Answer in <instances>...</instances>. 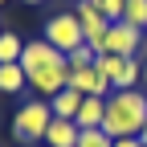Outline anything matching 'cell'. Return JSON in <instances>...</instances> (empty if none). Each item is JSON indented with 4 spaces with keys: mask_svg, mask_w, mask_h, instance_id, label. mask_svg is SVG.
<instances>
[{
    "mask_svg": "<svg viewBox=\"0 0 147 147\" xmlns=\"http://www.w3.org/2000/svg\"><path fill=\"white\" fill-rule=\"evenodd\" d=\"M82 102H86V94H78L74 86H65V90H57V94L49 98V110H53V119H78Z\"/></svg>",
    "mask_w": 147,
    "mask_h": 147,
    "instance_id": "52a82bcc",
    "label": "cell"
},
{
    "mask_svg": "<svg viewBox=\"0 0 147 147\" xmlns=\"http://www.w3.org/2000/svg\"><path fill=\"white\" fill-rule=\"evenodd\" d=\"M115 147H139V139L131 135V139H115Z\"/></svg>",
    "mask_w": 147,
    "mask_h": 147,
    "instance_id": "2e32d148",
    "label": "cell"
},
{
    "mask_svg": "<svg viewBox=\"0 0 147 147\" xmlns=\"http://www.w3.org/2000/svg\"><path fill=\"white\" fill-rule=\"evenodd\" d=\"M143 127H147V94L143 90H115V94H106L102 131L110 139H131Z\"/></svg>",
    "mask_w": 147,
    "mask_h": 147,
    "instance_id": "7a4b0ae2",
    "label": "cell"
},
{
    "mask_svg": "<svg viewBox=\"0 0 147 147\" xmlns=\"http://www.w3.org/2000/svg\"><path fill=\"white\" fill-rule=\"evenodd\" d=\"M143 49V29L127 25V21H115L106 29V53H115V57H139Z\"/></svg>",
    "mask_w": 147,
    "mask_h": 147,
    "instance_id": "8992f818",
    "label": "cell"
},
{
    "mask_svg": "<svg viewBox=\"0 0 147 147\" xmlns=\"http://www.w3.org/2000/svg\"><path fill=\"white\" fill-rule=\"evenodd\" d=\"M25 4H45V0H25Z\"/></svg>",
    "mask_w": 147,
    "mask_h": 147,
    "instance_id": "ac0fdd59",
    "label": "cell"
},
{
    "mask_svg": "<svg viewBox=\"0 0 147 147\" xmlns=\"http://www.w3.org/2000/svg\"><path fill=\"white\" fill-rule=\"evenodd\" d=\"M0 4H8V0H0Z\"/></svg>",
    "mask_w": 147,
    "mask_h": 147,
    "instance_id": "44dd1931",
    "label": "cell"
},
{
    "mask_svg": "<svg viewBox=\"0 0 147 147\" xmlns=\"http://www.w3.org/2000/svg\"><path fill=\"white\" fill-rule=\"evenodd\" d=\"M49 123H53L49 98H29V102H21V110H16V119H12V135L21 143H45Z\"/></svg>",
    "mask_w": 147,
    "mask_h": 147,
    "instance_id": "3957f363",
    "label": "cell"
},
{
    "mask_svg": "<svg viewBox=\"0 0 147 147\" xmlns=\"http://www.w3.org/2000/svg\"><path fill=\"white\" fill-rule=\"evenodd\" d=\"M143 49H147V33H143Z\"/></svg>",
    "mask_w": 147,
    "mask_h": 147,
    "instance_id": "d6986e66",
    "label": "cell"
},
{
    "mask_svg": "<svg viewBox=\"0 0 147 147\" xmlns=\"http://www.w3.org/2000/svg\"><path fill=\"white\" fill-rule=\"evenodd\" d=\"M78 135H82V127L74 119H53L45 131V143L49 147H78Z\"/></svg>",
    "mask_w": 147,
    "mask_h": 147,
    "instance_id": "ba28073f",
    "label": "cell"
},
{
    "mask_svg": "<svg viewBox=\"0 0 147 147\" xmlns=\"http://www.w3.org/2000/svg\"><path fill=\"white\" fill-rule=\"evenodd\" d=\"M94 69H98V78H102V82H110V94H115V90H139V82H143V61H139V57H115V53H98Z\"/></svg>",
    "mask_w": 147,
    "mask_h": 147,
    "instance_id": "277c9868",
    "label": "cell"
},
{
    "mask_svg": "<svg viewBox=\"0 0 147 147\" xmlns=\"http://www.w3.org/2000/svg\"><path fill=\"white\" fill-rule=\"evenodd\" d=\"M94 4H98V12L106 16L110 25H115V21H123V8H127V0H94Z\"/></svg>",
    "mask_w": 147,
    "mask_h": 147,
    "instance_id": "9a60e30c",
    "label": "cell"
},
{
    "mask_svg": "<svg viewBox=\"0 0 147 147\" xmlns=\"http://www.w3.org/2000/svg\"><path fill=\"white\" fill-rule=\"evenodd\" d=\"M37 147H49V143H37Z\"/></svg>",
    "mask_w": 147,
    "mask_h": 147,
    "instance_id": "ffe728a7",
    "label": "cell"
},
{
    "mask_svg": "<svg viewBox=\"0 0 147 147\" xmlns=\"http://www.w3.org/2000/svg\"><path fill=\"white\" fill-rule=\"evenodd\" d=\"M21 69L29 74V90H33L37 98H53V94L65 90V82H69L65 53L53 49L45 37H37V41L25 45V53H21Z\"/></svg>",
    "mask_w": 147,
    "mask_h": 147,
    "instance_id": "6da1fadb",
    "label": "cell"
},
{
    "mask_svg": "<svg viewBox=\"0 0 147 147\" xmlns=\"http://www.w3.org/2000/svg\"><path fill=\"white\" fill-rule=\"evenodd\" d=\"M25 45H29V41H25L21 33H12V29H8V33H0V65H12V61H21Z\"/></svg>",
    "mask_w": 147,
    "mask_h": 147,
    "instance_id": "8fae6325",
    "label": "cell"
},
{
    "mask_svg": "<svg viewBox=\"0 0 147 147\" xmlns=\"http://www.w3.org/2000/svg\"><path fill=\"white\" fill-rule=\"evenodd\" d=\"M41 37H45V41H49L53 49H61L65 57H69V53L78 49V45H86L82 21H78L74 12H57V16H49V21H45V33H41Z\"/></svg>",
    "mask_w": 147,
    "mask_h": 147,
    "instance_id": "5b68a950",
    "label": "cell"
},
{
    "mask_svg": "<svg viewBox=\"0 0 147 147\" xmlns=\"http://www.w3.org/2000/svg\"><path fill=\"white\" fill-rule=\"evenodd\" d=\"M143 86H147V61H143Z\"/></svg>",
    "mask_w": 147,
    "mask_h": 147,
    "instance_id": "e0dca14e",
    "label": "cell"
},
{
    "mask_svg": "<svg viewBox=\"0 0 147 147\" xmlns=\"http://www.w3.org/2000/svg\"><path fill=\"white\" fill-rule=\"evenodd\" d=\"M102 119H106V98H98V94H90L86 102H82V110H78V123L82 131H90V127H102Z\"/></svg>",
    "mask_w": 147,
    "mask_h": 147,
    "instance_id": "9c48e42d",
    "label": "cell"
},
{
    "mask_svg": "<svg viewBox=\"0 0 147 147\" xmlns=\"http://www.w3.org/2000/svg\"><path fill=\"white\" fill-rule=\"evenodd\" d=\"M94 61H98V53L90 49V45H78V49L65 57V65H69V69H86V65H94Z\"/></svg>",
    "mask_w": 147,
    "mask_h": 147,
    "instance_id": "5bb4252c",
    "label": "cell"
},
{
    "mask_svg": "<svg viewBox=\"0 0 147 147\" xmlns=\"http://www.w3.org/2000/svg\"><path fill=\"white\" fill-rule=\"evenodd\" d=\"M123 21L147 33V0H127V8H123Z\"/></svg>",
    "mask_w": 147,
    "mask_h": 147,
    "instance_id": "7c38bea8",
    "label": "cell"
},
{
    "mask_svg": "<svg viewBox=\"0 0 147 147\" xmlns=\"http://www.w3.org/2000/svg\"><path fill=\"white\" fill-rule=\"evenodd\" d=\"M78 147H115V139H110L102 127H90V131L78 135Z\"/></svg>",
    "mask_w": 147,
    "mask_h": 147,
    "instance_id": "4fadbf2b",
    "label": "cell"
},
{
    "mask_svg": "<svg viewBox=\"0 0 147 147\" xmlns=\"http://www.w3.org/2000/svg\"><path fill=\"white\" fill-rule=\"evenodd\" d=\"M0 90H4V94H25L29 90V74L21 69V61L0 65Z\"/></svg>",
    "mask_w": 147,
    "mask_h": 147,
    "instance_id": "30bf717a",
    "label": "cell"
}]
</instances>
